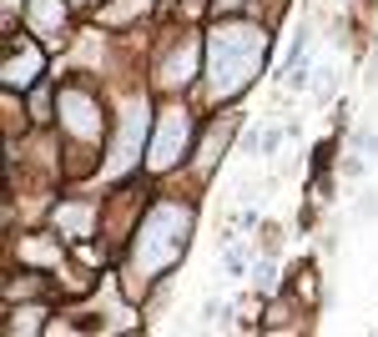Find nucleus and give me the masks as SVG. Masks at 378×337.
I'll list each match as a JSON object with an SVG mask.
<instances>
[{"label": "nucleus", "instance_id": "obj_1", "mask_svg": "<svg viewBox=\"0 0 378 337\" xmlns=\"http://www.w3.org/2000/svg\"><path fill=\"white\" fill-rule=\"evenodd\" d=\"M36 71H40V50H21V55H11V61H6V81H11V86L36 81Z\"/></svg>", "mask_w": 378, "mask_h": 337}, {"label": "nucleus", "instance_id": "obj_2", "mask_svg": "<svg viewBox=\"0 0 378 337\" xmlns=\"http://www.w3.org/2000/svg\"><path fill=\"white\" fill-rule=\"evenodd\" d=\"M358 221H378V197H373V192L358 197Z\"/></svg>", "mask_w": 378, "mask_h": 337}, {"label": "nucleus", "instance_id": "obj_3", "mask_svg": "<svg viewBox=\"0 0 378 337\" xmlns=\"http://www.w3.org/2000/svg\"><path fill=\"white\" fill-rule=\"evenodd\" d=\"M358 151H368V156H378V131H358Z\"/></svg>", "mask_w": 378, "mask_h": 337}]
</instances>
